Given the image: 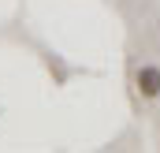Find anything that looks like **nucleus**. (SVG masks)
<instances>
[{"mask_svg":"<svg viewBox=\"0 0 160 153\" xmlns=\"http://www.w3.org/2000/svg\"><path fill=\"white\" fill-rule=\"evenodd\" d=\"M134 90H138L145 101L160 97V67L157 64H142V67L134 71Z\"/></svg>","mask_w":160,"mask_h":153,"instance_id":"obj_1","label":"nucleus"}]
</instances>
